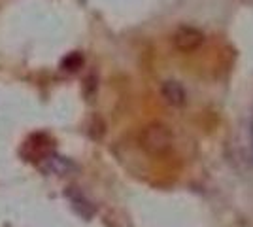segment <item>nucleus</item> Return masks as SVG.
<instances>
[{"label":"nucleus","mask_w":253,"mask_h":227,"mask_svg":"<svg viewBox=\"0 0 253 227\" xmlns=\"http://www.w3.org/2000/svg\"><path fill=\"white\" fill-rule=\"evenodd\" d=\"M140 144L151 155H161L172 146V133L165 125H159V123L149 125V127L142 131Z\"/></svg>","instance_id":"obj_1"},{"label":"nucleus","mask_w":253,"mask_h":227,"mask_svg":"<svg viewBox=\"0 0 253 227\" xmlns=\"http://www.w3.org/2000/svg\"><path fill=\"white\" fill-rule=\"evenodd\" d=\"M172 42L176 45V49L183 53H191L195 49H199L204 42V34L195 29V27H179L172 36Z\"/></svg>","instance_id":"obj_2"},{"label":"nucleus","mask_w":253,"mask_h":227,"mask_svg":"<svg viewBox=\"0 0 253 227\" xmlns=\"http://www.w3.org/2000/svg\"><path fill=\"white\" fill-rule=\"evenodd\" d=\"M161 93H163V97L167 98V102L172 104V106H183L187 102V93H185L183 86L179 82H174V80L165 82L163 87H161Z\"/></svg>","instance_id":"obj_3"},{"label":"nucleus","mask_w":253,"mask_h":227,"mask_svg":"<svg viewBox=\"0 0 253 227\" xmlns=\"http://www.w3.org/2000/svg\"><path fill=\"white\" fill-rule=\"evenodd\" d=\"M250 142H252V148H253V114H252V119H250Z\"/></svg>","instance_id":"obj_4"}]
</instances>
